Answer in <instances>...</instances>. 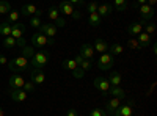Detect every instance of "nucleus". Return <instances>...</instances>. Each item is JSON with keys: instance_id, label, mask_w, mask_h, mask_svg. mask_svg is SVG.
<instances>
[{"instance_id": "obj_21", "label": "nucleus", "mask_w": 157, "mask_h": 116, "mask_svg": "<svg viewBox=\"0 0 157 116\" xmlns=\"http://www.w3.org/2000/svg\"><path fill=\"white\" fill-rule=\"evenodd\" d=\"M137 41L140 43L141 49H146V47L151 44V36H149L148 33H145V32H141V33L137 36Z\"/></svg>"}, {"instance_id": "obj_48", "label": "nucleus", "mask_w": 157, "mask_h": 116, "mask_svg": "<svg viewBox=\"0 0 157 116\" xmlns=\"http://www.w3.org/2000/svg\"><path fill=\"white\" fill-rule=\"evenodd\" d=\"M43 14H44V11H43V9H36V13H35V16H36V17H41Z\"/></svg>"}, {"instance_id": "obj_36", "label": "nucleus", "mask_w": 157, "mask_h": 116, "mask_svg": "<svg viewBox=\"0 0 157 116\" xmlns=\"http://www.w3.org/2000/svg\"><path fill=\"white\" fill-rule=\"evenodd\" d=\"M98 3L96 2H90V3H86L85 5V8H86V13L88 14H93V13H98Z\"/></svg>"}, {"instance_id": "obj_5", "label": "nucleus", "mask_w": 157, "mask_h": 116, "mask_svg": "<svg viewBox=\"0 0 157 116\" xmlns=\"http://www.w3.org/2000/svg\"><path fill=\"white\" fill-rule=\"evenodd\" d=\"M96 64H98V68H99L101 71H109L113 64H115V58H113V55H110L109 52H107V54H102V55L98 58Z\"/></svg>"}, {"instance_id": "obj_26", "label": "nucleus", "mask_w": 157, "mask_h": 116, "mask_svg": "<svg viewBox=\"0 0 157 116\" xmlns=\"http://www.w3.org/2000/svg\"><path fill=\"white\" fill-rule=\"evenodd\" d=\"M19 16H21V13L19 11H16V9H11L10 13H8V24L10 25H13V24H16V22H19Z\"/></svg>"}, {"instance_id": "obj_12", "label": "nucleus", "mask_w": 157, "mask_h": 116, "mask_svg": "<svg viewBox=\"0 0 157 116\" xmlns=\"http://www.w3.org/2000/svg\"><path fill=\"white\" fill-rule=\"evenodd\" d=\"M137 11L140 13L141 21H145V22H148V21L152 19V16H154V8H151V6H148V5H141Z\"/></svg>"}, {"instance_id": "obj_47", "label": "nucleus", "mask_w": 157, "mask_h": 116, "mask_svg": "<svg viewBox=\"0 0 157 116\" xmlns=\"http://www.w3.org/2000/svg\"><path fill=\"white\" fill-rule=\"evenodd\" d=\"M0 64H8V58L5 55H0Z\"/></svg>"}, {"instance_id": "obj_16", "label": "nucleus", "mask_w": 157, "mask_h": 116, "mask_svg": "<svg viewBox=\"0 0 157 116\" xmlns=\"http://www.w3.org/2000/svg\"><path fill=\"white\" fill-rule=\"evenodd\" d=\"M58 11H60V13H63L64 16H72V13H74V6L71 5L69 0H64V2H61V3H60Z\"/></svg>"}, {"instance_id": "obj_6", "label": "nucleus", "mask_w": 157, "mask_h": 116, "mask_svg": "<svg viewBox=\"0 0 157 116\" xmlns=\"http://www.w3.org/2000/svg\"><path fill=\"white\" fill-rule=\"evenodd\" d=\"M39 33H43L44 36L54 39L55 35H57V27L54 25V22H43V25L39 27Z\"/></svg>"}, {"instance_id": "obj_15", "label": "nucleus", "mask_w": 157, "mask_h": 116, "mask_svg": "<svg viewBox=\"0 0 157 116\" xmlns=\"http://www.w3.org/2000/svg\"><path fill=\"white\" fill-rule=\"evenodd\" d=\"M120 105H121V100L116 99V97H112L110 100H107V104H105V113H107L109 116H112Z\"/></svg>"}, {"instance_id": "obj_49", "label": "nucleus", "mask_w": 157, "mask_h": 116, "mask_svg": "<svg viewBox=\"0 0 157 116\" xmlns=\"http://www.w3.org/2000/svg\"><path fill=\"white\" fill-rule=\"evenodd\" d=\"M152 54H154V55L157 54V46H155V44H152Z\"/></svg>"}, {"instance_id": "obj_27", "label": "nucleus", "mask_w": 157, "mask_h": 116, "mask_svg": "<svg viewBox=\"0 0 157 116\" xmlns=\"http://www.w3.org/2000/svg\"><path fill=\"white\" fill-rule=\"evenodd\" d=\"M21 50H22L21 57L27 58V60L33 58V55H35V47H32V46H25V47H24V49H21Z\"/></svg>"}, {"instance_id": "obj_11", "label": "nucleus", "mask_w": 157, "mask_h": 116, "mask_svg": "<svg viewBox=\"0 0 157 116\" xmlns=\"http://www.w3.org/2000/svg\"><path fill=\"white\" fill-rule=\"evenodd\" d=\"M8 94L14 102H24L29 97V94L25 93L24 89H8Z\"/></svg>"}, {"instance_id": "obj_3", "label": "nucleus", "mask_w": 157, "mask_h": 116, "mask_svg": "<svg viewBox=\"0 0 157 116\" xmlns=\"http://www.w3.org/2000/svg\"><path fill=\"white\" fill-rule=\"evenodd\" d=\"M55 41L54 39H50V38H47V36H44L43 33H39V32H36L33 36H32V47H36V49H39V50H43L47 44H54Z\"/></svg>"}, {"instance_id": "obj_20", "label": "nucleus", "mask_w": 157, "mask_h": 116, "mask_svg": "<svg viewBox=\"0 0 157 116\" xmlns=\"http://www.w3.org/2000/svg\"><path fill=\"white\" fill-rule=\"evenodd\" d=\"M109 93H110L113 97L120 99V100H124V99H126V93H124V89H123V88H120V86H110Z\"/></svg>"}, {"instance_id": "obj_34", "label": "nucleus", "mask_w": 157, "mask_h": 116, "mask_svg": "<svg viewBox=\"0 0 157 116\" xmlns=\"http://www.w3.org/2000/svg\"><path fill=\"white\" fill-rule=\"evenodd\" d=\"M127 47L132 49V50H143L141 46H140V43L137 41V38H130V39L127 41Z\"/></svg>"}, {"instance_id": "obj_8", "label": "nucleus", "mask_w": 157, "mask_h": 116, "mask_svg": "<svg viewBox=\"0 0 157 116\" xmlns=\"http://www.w3.org/2000/svg\"><path fill=\"white\" fill-rule=\"evenodd\" d=\"M143 25H145V21H140V22H134V24H130V25H127V28H126V32H127V35H130V36H134V38H137L141 32H143Z\"/></svg>"}, {"instance_id": "obj_33", "label": "nucleus", "mask_w": 157, "mask_h": 116, "mask_svg": "<svg viewBox=\"0 0 157 116\" xmlns=\"http://www.w3.org/2000/svg\"><path fill=\"white\" fill-rule=\"evenodd\" d=\"M11 11V5L6 0H0V14H8Z\"/></svg>"}, {"instance_id": "obj_18", "label": "nucleus", "mask_w": 157, "mask_h": 116, "mask_svg": "<svg viewBox=\"0 0 157 116\" xmlns=\"http://www.w3.org/2000/svg\"><path fill=\"white\" fill-rule=\"evenodd\" d=\"M112 11H113V8H112L110 3H102V5L98 6V14L101 16V19L110 16V14H112Z\"/></svg>"}, {"instance_id": "obj_37", "label": "nucleus", "mask_w": 157, "mask_h": 116, "mask_svg": "<svg viewBox=\"0 0 157 116\" xmlns=\"http://www.w3.org/2000/svg\"><path fill=\"white\" fill-rule=\"evenodd\" d=\"M30 25L33 28H39L43 25V21H41V17H36V16H33L32 19H30Z\"/></svg>"}, {"instance_id": "obj_38", "label": "nucleus", "mask_w": 157, "mask_h": 116, "mask_svg": "<svg viewBox=\"0 0 157 116\" xmlns=\"http://www.w3.org/2000/svg\"><path fill=\"white\" fill-rule=\"evenodd\" d=\"M90 116H109L105 113V110H102V108H93L90 111Z\"/></svg>"}, {"instance_id": "obj_7", "label": "nucleus", "mask_w": 157, "mask_h": 116, "mask_svg": "<svg viewBox=\"0 0 157 116\" xmlns=\"http://www.w3.org/2000/svg\"><path fill=\"white\" fill-rule=\"evenodd\" d=\"M93 83H94V86L101 91V94L105 97L107 93H109V89H110V83H109V80L105 79V77H96Z\"/></svg>"}, {"instance_id": "obj_23", "label": "nucleus", "mask_w": 157, "mask_h": 116, "mask_svg": "<svg viewBox=\"0 0 157 116\" xmlns=\"http://www.w3.org/2000/svg\"><path fill=\"white\" fill-rule=\"evenodd\" d=\"M127 2H126V0H115V2H113V5H112V8L113 9H116L118 13H124L126 9H127Z\"/></svg>"}, {"instance_id": "obj_25", "label": "nucleus", "mask_w": 157, "mask_h": 116, "mask_svg": "<svg viewBox=\"0 0 157 116\" xmlns=\"http://www.w3.org/2000/svg\"><path fill=\"white\" fill-rule=\"evenodd\" d=\"M102 19L101 16L98 14V13H93V14H88V24L91 25V27H98V25H101Z\"/></svg>"}, {"instance_id": "obj_50", "label": "nucleus", "mask_w": 157, "mask_h": 116, "mask_svg": "<svg viewBox=\"0 0 157 116\" xmlns=\"http://www.w3.org/2000/svg\"><path fill=\"white\" fill-rule=\"evenodd\" d=\"M0 116H5V111H3V108L0 107Z\"/></svg>"}, {"instance_id": "obj_46", "label": "nucleus", "mask_w": 157, "mask_h": 116, "mask_svg": "<svg viewBox=\"0 0 157 116\" xmlns=\"http://www.w3.org/2000/svg\"><path fill=\"white\" fill-rule=\"evenodd\" d=\"M72 17H74V19H80V17H82V13L78 11V9H74V13H72Z\"/></svg>"}, {"instance_id": "obj_28", "label": "nucleus", "mask_w": 157, "mask_h": 116, "mask_svg": "<svg viewBox=\"0 0 157 116\" xmlns=\"http://www.w3.org/2000/svg\"><path fill=\"white\" fill-rule=\"evenodd\" d=\"M0 35H2V36H5V38L11 36V25H10L6 21L0 24Z\"/></svg>"}, {"instance_id": "obj_42", "label": "nucleus", "mask_w": 157, "mask_h": 116, "mask_svg": "<svg viewBox=\"0 0 157 116\" xmlns=\"http://www.w3.org/2000/svg\"><path fill=\"white\" fill-rule=\"evenodd\" d=\"M141 5H146V0H137V2H132V3H130V6H132L134 9H138Z\"/></svg>"}, {"instance_id": "obj_2", "label": "nucleus", "mask_w": 157, "mask_h": 116, "mask_svg": "<svg viewBox=\"0 0 157 116\" xmlns=\"http://www.w3.org/2000/svg\"><path fill=\"white\" fill-rule=\"evenodd\" d=\"M49 58H50V54L47 50H38V52H35L33 58H30V66L33 69H43L47 64Z\"/></svg>"}, {"instance_id": "obj_9", "label": "nucleus", "mask_w": 157, "mask_h": 116, "mask_svg": "<svg viewBox=\"0 0 157 116\" xmlns=\"http://www.w3.org/2000/svg\"><path fill=\"white\" fill-rule=\"evenodd\" d=\"M30 82H33L35 85H43L46 82V74L41 69H32L30 71Z\"/></svg>"}, {"instance_id": "obj_17", "label": "nucleus", "mask_w": 157, "mask_h": 116, "mask_svg": "<svg viewBox=\"0 0 157 116\" xmlns=\"http://www.w3.org/2000/svg\"><path fill=\"white\" fill-rule=\"evenodd\" d=\"M93 49L98 50V52L102 55V54H107L109 52V44H107V41H104V39H101V38H98V39L94 41Z\"/></svg>"}, {"instance_id": "obj_29", "label": "nucleus", "mask_w": 157, "mask_h": 116, "mask_svg": "<svg viewBox=\"0 0 157 116\" xmlns=\"http://www.w3.org/2000/svg\"><path fill=\"white\" fill-rule=\"evenodd\" d=\"M36 9H38V8H36L35 5H24L21 13H22V16H33L35 13H36Z\"/></svg>"}, {"instance_id": "obj_14", "label": "nucleus", "mask_w": 157, "mask_h": 116, "mask_svg": "<svg viewBox=\"0 0 157 116\" xmlns=\"http://www.w3.org/2000/svg\"><path fill=\"white\" fill-rule=\"evenodd\" d=\"M24 32H25V25L21 24V22H16L11 25V38L14 39H19V38L24 36Z\"/></svg>"}, {"instance_id": "obj_44", "label": "nucleus", "mask_w": 157, "mask_h": 116, "mask_svg": "<svg viewBox=\"0 0 157 116\" xmlns=\"http://www.w3.org/2000/svg\"><path fill=\"white\" fill-rule=\"evenodd\" d=\"M69 2H71L72 6H74V5H75V6H83V5H85V2H82V0H69Z\"/></svg>"}, {"instance_id": "obj_4", "label": "nucleus", "mask_w": 157, "mask_h": 116, "mask_svg": "<svg viewBox=\"0 0 157 116\" xmlns=\"http://www.w3.org/2000/svg\"><path fill=\"white\" fill-rule=\"evenodd\" d=\"M134 107H135V100L134 99H127L124 104H121L113 113V116H134Z\"/></svg>"}, {"instance_id": "obj_1", "label": "nucleus", "mask_w": 157, "mask_h": 116, "mask_svg": "<svg viewBox=\"0 0 157 116\" xmlns=\"http://www.w3.org/2000/svg\"><path fill=\"white\" fill-rule=\"evenodd\" d=\"M8 68L13 74H22L25 71L30 69V60L24 58V57H17V58H13L8 61Z\"/></svg>"}, {"instance_id": "obj_13", "label": "nucleus", "mask_w": 157, "mask_h": 116, "mask_svg": "<svg viewBox=\"0 0 157 116\" xmlns=\"http://www.w3.org/2000/svg\"><path fill=\"white\" fill-rule=\"evenodd\" d=\"M80 55L83 60H93V57H94V49H93V46L91 44H82V47H80Z\"/></svg>"}, {"instance_id": "obj_24", "label": "nucleus", "mask_w": 157, "mask_h": 116, "mask_svg": "<svg viewBox=\"0 0 157 116\" xmlns=\"http://www.w3.org/2000/svg\"><path fill=\"white\" fill-rule=\"evenodd\" d=\"M61 66L64 68V69H68V71H74V69H77L78 66H77V63L74 61V58H66V60H63L61 61Z\"/></svg>"}, {"instance_id": "obj_10", "label": "nucleus", "mask_w": 157, "mask_h": 116, "mask_svg": "<svg viewBox=\"0 0 157 116\" xmlns=\"http://www.w3.org/2000/svg\"><path fill=\"white\" fill-rule=\"evenodd\" d=\"M25 85L24 77L19 74H13L10 79V89H22V86Z\"/></svg>"}, {"instance_id": "obj_22", "label": "nucleus", "mask_w": 157, "mask_h": 116, "mask_svg": "<svg viewBox=\"0 0 157 116\" xmlns=\"http://www.w3.org/2000/svg\"><path fill=\"white\" fill-rule=\"evenodd\" d=\"M44 14H47V19H49V21L55 22V21L60 17V11H58V8H57V6H52V8H49V9H47V13H44Z\"/></svg>"}, {"instance_id": "obj_41", "label": "nucleus", "mask_w": 157, "mask_h": 116, "mask_svg": "<svg viewBox=\"0 0 157 116\" xmlns=\"http://www.w3.org/2000/svg\"><path fill=\"white\" fill-rule=\"evenodd\" d=\"M54 25H55L57 28H58V27H64V25H66V19L60 16V17H58V19H57L55 22H54Z\"/></svg>"}, {"instance_id": "obj_30", "label": "nucleus", "mask_w": 157, "mask_h": 116, "mask_svg": "<svg viewBox=\"0 0 157 116\" xmlns=\"http://www.w3.org/2000/svg\"><path fill=\"white\" fill-rule=\"evenodd\" d=\"M109 54L110 55H120V54H123V46L118 44V43L109 46Z\"/></svg>"}, {"instance_id": "obj_35", "label": "nucleus", "mask_w": 157, "mask_h": 116, "mask_svg": "<svg viewBox=\"0 0 157 116\" xmlns=\"http://www.w3.org/2000/svg\"><path fill=\"white\" fill-rule=\"evenodd\" d=\"M93 66H94V61H93V60H83L80 64H78V68H80V69H83L85 72H86V71H90V69L93 68Z\"/></svg>"}, {"instance_id": "obj_45", "label": "nucleus", "mask_w": 157, "mask_h": 116, "mask_svg": "<svg viewBox=\"0 0 157 116\" xmlns=\"http://www.w3.org/2000/svg\"><path fill=\"white\" fill-rule=\"evenodd\" d=\"M66 116H78V113H77L75 108H69V110L66 111Z\"/></svg>"}, {"instance_id": "obj_31", "label": "nucleus", "mask_w": 157, "mask_h": 116, "mask_svg": "<svg viewBox=\"0 0 157 116\" xmlns=\"http://www.w3.org/2000/svg\"><path fill=\"white\" fill-rule=\"evenodd\" d=\"M143 32L148 33L149 36H152L155 33V24L154 22H145V25H143Z\"/></svg>"}, {"instance_id": "obj_32", "label": "nucleus", "mask_w": 157, "mask_h": 116, "mask_svg": "<svg viewBox=\"0 0 157 116\" xmlns=\"http://www.w3.org/2000/svg\"><path fill=\"white\" fill-rule=\"evenodd\" d=\"M3 47L5 49H14L16 47V39L14 38H11V36H8V38H3Z\"/></svg>"}, {"instance_id": "obj_40", "label": "nucleus", "mask_w": 157, "mask_h": 116, "mask_svg": "<svg viewBox=\"0 0 157 116\" xmlns=\"http://www.w3.org/2000/svg\"><path fill=\"white\" fill-rule=\"evenodd\" d=\"M72 75L75 77V79H82V77L85 75V71H83V69H80V68H77V69H74V71H72Z\"/></svg>"}, {"instance_id": "obj_19", "label": "nucleus", "mask_w": 157, "mask_h": 116, "mask_svg": "<svg viewBox=\"0 0 157 116\" xmlns=\"http://www.w3.org/2000/svg\"><path fill=\"white\" fill-rule=\"evenodd\" d=\"M109 83L110 86H121V82H123V75L120 72H110V77H109Z\"/></svg>"}, {"instance_id": "obj_43", "label": "nucleus", "mask_w": 157, "mask_h": 116, "mask_svg": "<svg viewBox=\"0 0 157 116\" xmlns=\"http://www.w3.org/2000/svg\"><path fill=\"white\" fill-rule=\"evenodd\" d=\"M25 46H27V41H25V38H19V39H16V47L24 49Z\"/></svg>"}, {"instance_id": "obj_39", "label": "nucleus", "mask_w": 157, "mask_h": 116, "mask_svg": "<svg viewBox=\"0 0 157 116\" xmlns=\"http://www.w3.org/2000/svg\"><path fill=\"white\" fill-rule=\"evenodd\" d=\"M22 89H24V91L29 94V93L35 91V83H33V82H25V85L22 86Z\"/></svg>"}]
</instances>
